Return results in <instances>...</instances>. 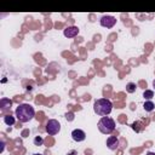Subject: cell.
Returning a JSON list of instances; mask_svg holds the SVG:
<instances>
[{
	"mask_svg": "<svg viewBox=\"0 0 155 155\" xmlns=\"http://www.w3.org/2000/svg\"><path fill=\"white\" fill-rule=\"evenodd\" d=\"M63 34H64L66 38H75L79 34V29L75 25H70V27H68V28L64 29Z\"/></svg>",
	"mask_w": 155,
	"mask_h": 155,
	"instance_id": "obj_6",
	"label": "cell"
},
{
	"mask_svg": "<svg viewBox=\"0 0 155 155\" xmlns=\"http://www.w3.org/2000/svg\"><path fill=\"white\" fill-rule=\"evenodd\" d=\"M98 130L103 135H110L115 130V121L109 116H102L98 121Z\"/></svg>",
	"mask_w": 155,
	"mask_h": 155,
	"instance_id": "obj_3",
	"label": "cell"
},
{
	"mask_svg": "<svg viewBox=\"0 0 155 155\" xmlns=\"http://www.w3.org/2000/svg\"><path fill=\"white\" fill-rule=\"evenodd\" d=\"M107 147L110 150H116L119 147V139L115 136H109L107 139Z\"/></svg>",
	"mask_w": 155,
	"mask_h": 155,
	"instance_id": "obj_8",
	"label": "cell"
},
{
	"mask_svg": "<svg viewBox=\"0 0 155 155\" xmlns=\"http://www.w3.org/2000/svg\"><path fill=\"white\" fill-rule=\"evenodd\" d=\"M73 115H74L73 113H67V114H66V118L69 119V120H73Z\"/></svg>",
	"mask_w": 155,
	"mask_h": 155,
	"instance_id": "obj_16",
	"label": "cell"
},
{
	"mask_svg": "<svg viewBox=\"0 0 155 155\" xmlns=\"http://www.w3.org/2000/svg\"><path fill=\"white\" fill-rule=\"evenodd\" d=\"M4 122L6 124L7 126H12L13 124H15V118L7 114V115H5V116H4Z\"/></svg>",
	"mask_w": 155,
	"mask_h": 155,
	"instance_id": "obj_11",
	"label": "cell"
},
{
	"mask_svg": "<svg viewBox=\"0 0 155 155\" xmlns=\"http://www.w3.org/2000/svg\"><path fill=\"white\" fill-rule=\"evenodd\" d=\"M15 115L18 119V121H21V122H28V121H30V120L35 116V110H34V108L30 106V104L22 103V104H19L16 108Z\"/></svg>",
	"mask_w": 155,
	"mask_h": 155,
	"instance_id": "obj_1",
	"label": "cell"
},
{
	"mask_svg": "<svg viewBox=\"0 0 155 155\" xmlns=\"http://www.w3.org/2000/svg\"><path fill=\"white\" fill-rule=\"evenodd\" d=\"M59 131H61V124H59L57 120L51 119V120L47 121V124H46V132H47L50 136H55V135H57Z\"/></svg>",
	"mask_w": 155,
	"mask_h": 155,
	"instance_id": "obj_4",
	"label": "cell"
},
{
	"mask_svg": "<svg viewBox=\"0 0 155 155\" xmlns=\"http://www.w3.org/2000/svg\"><path fill=\"white\" fill-rule=\"evenodd\" d=\"M0 145H1V148H0V153H3V151H4V149H5V142H4V141H1V142H0Z\"/></svg>",
	"mask_w": 155,
	"mask_h": 155,
	"instance_id": "obj_15",
	"label": "cell"
},
{
	"mask_svg": "<svg viewBox=\"0 0 155 155\" xmlns=\"http://www.w3.org/2000/svg\"><path fill=\"white\" fill-rule=\"evenodd\" d=\"M34 155H43V154H34Z\"/></svg>",
	"mask_w": 155,
	"mask_h": 155,
	"instance_id": "obj_19",
	"label": "cell"
},
{
	"mask_svg": "<svg viewBox=\"0 0 155 155\" xmlns=\"http://www.w3.org/2000/svg\"><path fill=\"white\" fill-rule=\"evenodd\" d=\"M100 23L104 28H113L116 24V18L113 16H102L100 19Z\"/></svg>",
	"mask_w": 155,
	"mask_h": 155,
	"instance_id": "obj_5",
	"label": "cell"
},
{
	"mask_svg": "<svg viewBox=\"0 0 155 155\" xmlns=\"http://www.w3.org/2000/svg\"><path fill=\"white\" fill-rule=\"evenodd\" d=\"M153 86H154V88H155V79L153 80Z\"/></svg>",
	"mask_w": 155,
	"mask_h": 155,
	"instance_id": "obj_18",
	"label": "cell"
},
{
	"mask_svg": "<svg viewBox=\"0 0 155 155\" xmlns=\"http://www.w3.org/2000/svg\"><path fill=\"white\" fill-rule=\"evenodd\" d=\"M43 143H44V139H43V137H40V136H37L35 138H34V145H43Z\"/></svg>",
	"mask_w": 155,
	"mask_h": 155,
	"instance_id": "obj_14",
	"label": "cell"
},
{
	"mask_svg": "<svg viewBox=\"0 0 155 155\" xmlns=\"http://www.w3.org/2000/svg\"><path fill=\"white\" fill-rule=\"evenodd\" d=\"M136 84H133V82H129L127 85H126V91L129 92V94H133V92H136Z\"/></svg>",
	"mask_w": 155,
	"mask_h": 155,
	"instance_id": "obj_12",
	"label": "cell"
},
{
	"mask_svg": "<svg viewBox=\"0 0 155 155\" xmlns=\"http://www.w3.org/2000/svg\"><path fill=\"white\" fill-rule=\"evenodd\" d=\"M143 108L145 112H153L154 108H155V104L151 102V101H147L144 104H143Z\"/></svg>",
	"mask_w": 155,
	"mask_h": 155,
	"instance_id": "obj_10",
	"label": "cell"
},
{
	"mask_svg": "<svg viewBox=\"0 0 155 155\" xmlns=\"http://www.w3.org/2000/svg\"><path fill=\"white\" fill-rule=\"evenodd\" d=\"M113 103L107 98H100L94 103V110L100 116H108L112 113Z\"/></svg>",
	"mask_w": 155,
	"mask_h": 155,
	"instance_id": "obj_2",
	"label": "cell"
},
{
	"mask_svg": "<svg viewBox=\"0 0 155 155\" xmlns=\"http://www.w3.org/2000/svg\"><path fill=\"white\" fill-rule=\"evenodd\" d=\"M11 106H12V101L9 98H1V101H0V107H1V109L11 108Z\"/></svg>",
	"mask_w": 155,
	"mask_h": 155,
	"instance_id": "obj_9",
	"label": "cell"
},
{
	"mask_svg": "<svg viewBox=\"0 0 155 155\" xmlns=\"http://www.w3.org/2000/svg\"><path fill=\"white\" fill-rule=\"evenodd\" d=\"M143 97H144L145 100H151V98L154 97V91H151V90H145V91L143 92Z\"/></svg>",
	"mask_w": 155,
	"mask_h": 155,
	"instance_id": "obj_13",
	"label": "cell"
},
{
	"mask_svg": "<svg viewBox=\"0 0 155 155\" xmlns=\"http://www.w3.org/2000/svg\"><path fill=\"white\" fill-rule=\"evenodd\" d=\"M72 138H73L75 142H82V141H85V138H86V133H85L82 130L76 129V130H74V131L72 132Z\"/></svg>",
	"mask_w": 155,
	"mask_h": 155,
	"instance_id": "obj_7",
	"label": "cell"
},
{
	"mask_svg": "<svg viewBox=\"0 0 155 155\" xmlns=\"http://www.w3.org/2000/svg\"><path fill=\"white\" fill-rule=\"evenodd\" d=\"M145 155H155V153H153V151H148Z\"/></svg>",
	"mask_w": 155,
	"mask_h": 155,
	"instance_id": "obj_17",
	"label": "cell"
}]
</instances>
